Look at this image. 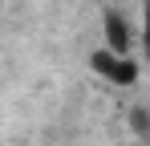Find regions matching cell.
I'll return each instance as SVG.
<instances>
[{"label": "cell", "mask_w": 150, "mask_h": 146, "mask_svg": "<svg viewBox=\"0 0 150 146\" xmlns=\"http://www.w3.org/2000/svg\"><path fill=\"white\" fill-rule=\"evenodd\" d=\"M89 69L98 73L101 81H110V85H118V89H130V85H138V61H134V53H114V49H93L89 53Z\"/></svg>", "instance_id": "6da1fadb"}, {"label": "cell", "mask_w": 150, "mask_h": 146, "mask_svg": "<svg viewBox=\"0 0 150 146\" xmlns=\"http://www.w3.org/2000/svg\"><path fill=\"white\" fill-rule=\"evenodd\" d=\"M101 45L114 53H134L138 49V28L130 24L122 8H105L101 12Z\"/></svg>", "instance_id": "7a4b0ae2"}, {"label": "cell", "mask_w": 150, "mask_h": 146, "mask_svg": "<svg viewBox=\"0 0 150 146\" xmlns=\"http://www.w3.org/2000/svg\"><path fill=\"white\" fill-rule=\"evenodd\" d=\"M138 49L150 61V0H142V21H138Z\"/></svg>", "instance_id": "3957f363"}, {"label": "cell", "mask_w": 150, "mask_h": 146, "mask_svg": "<svg viewBox=\"0 0 150 146\" xmlns=\"http://www.w3.org/2000/svg\"><path fill=\"white\" fill-rule=\"evenodd\" d=\"M130 122H134V130H138L142 138L150 134V114H146V110H130Z\"/></svg>", "instance_id": "277c9868"}]
</instances>
